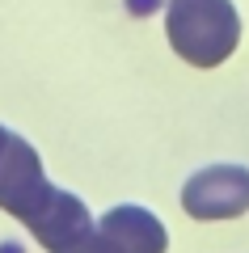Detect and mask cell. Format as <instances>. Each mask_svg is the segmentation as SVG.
<instances>
[{
	"label": "cell",
	"instance_id": "cell-1",
	"mask_svg": "<svg viewBox=\"0 0 249 253\" xmlns=\"http://www.w3.org/2000/svg\"><path fill=\"white\" fill-rule=\"evenodd\" d=\"M0 211H9L13 219H21L26 232L47 253L68 249L76 236H85L93 228L89 207L76 194L51 186L34 144L13 135V131L0 144Z\"/></svg>",
	"mask_w": 249,
	"mask_h": 253
},
{
	"label": "cell",
	"instance_id": "cell-2",
	"mask_svg": "<svg viewBox=\"0 0 249 253\" xmlns=\"http://www.w3.org/2000/svg\"><path fill=\"white\" fill-rule=\"evenodd\" d=\"M165 34L190 68H220L241 46V17L232 0H169Z\"/></svg>",
	"mask_w": 249,
	"mask_h": 253
},
{
	"label": "cell",
	"instance_id": "cell-3",
	"mask_svg": "<svg viewBox=\"0 0 249 253\" xmlns=\"http://www.w3.org/2000/svg\"><path fill=\"white\" fill-rule=\"evenodd\" d=\"M169 232L148 207H110L85 236L59 253H165Z\"/></svg>",
	"mask_w": 249,
	"mask_h": 253
},
{
	"label": "cell",
	"instance_id": "cell-4",
	"mask_svg": "<svg viewBox=\"0 0 249 253\" xmlns=\"http://www.w3.org/2000/svg\"><path fill=\"white\" fill-rule=\"evenodd\" d=\"M182 211L190 219H237L249 211V169L245 165H207L182 186Z\"/></svg>",
	"mask_w": 249,
	"mask_h": 253
},
{
	"label": "cell",
	"instance_id": "cell-5",
	"mask_svg": "<svg viewBox=\"0 0 249 253\" xmlns=\"http://www.w3.org/2000/svg\"><path fill=\"white\" fill-rule=\"evenodd\" d=\"M4 139H9V126H0V144H4Z\"/></svg>",
	"mask_w": 249,
	"mask_h": 253
}]
</instances>
